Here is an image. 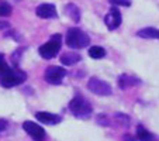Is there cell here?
I'll return each instance as SVG.
<instances>
[{
    "label": "cell",
    "mask_w": 159,
    "mask_h": 141,
    "mask_svg": "<svg viewBox=\"0 0 159 141\" xmlns=\"http://www.w3.org/2000/svg\"><path fill=\"white\" fill-rule=\"evenodd\" d=\"M13 13V7L7 2L0 0V17H9Z\"/></svg>",
    "instance_id": "e0dca14e"
},
{
    "label": "cell",
    "mask_w": 159,
    "mask_h": 141,
    "mask_svg": "<svg viewBox=\"0 0 159 141\" xmlns=\"http://www.w3.org/2000/svg\"><path fill=\"white\" fill-rule=\"evenodd\" d=\"M137 138H138L139 141H158V138H156L152 133L148 131V130L144 129L142 126H139L138 130H137Z\"/></svg>",
    "instance_id": "9a60e30c"
},
{
    "label": "cell",
    "mask_w": 159,
    "mask_h": 141,
    "mask_svg": "<svg viewBox=\"0 0 159 141\" xmlns=\"http://www.w3.org/2000/svg\"><path fill=\"white\" fill-rule=\"evenodd\" d=\"M35 14L39 18H57V7L51 3H42L35 9Z\"/></svg>",
    "instance_id": "30bf717a"
},
{
    "label": "cell",
    "mask_w": 159,
    "mask_h": 141,
    "mask_svg": "<svg viewBox=\"0 0 159 141\" xmlns=\"http://www.w3.org/2000/svg\"><path fill=\"white\" fill-rule=\"evenodd\" d=\"M80 59H82V57L79 54H76V52H66V54H63L62 57H61L62 65H66V66L75 65V63H78Z\"/></svg>",
    "instance_id": "7c38bea8"
},
{
    "label": "cell",
    "mask_w": 159,
    "mask_h": 141,
    "mask_svg": "<svg viewBox=\"0 0 159 141\" xmlns=\"http://www.w3.org/2000/svg\"><path fill=\"white\" fill-rule=\"evenodd\" d=\"M66 76V69L61 68V66H49L47 71H45V81L51 85H61L62 83V79Z\"/></svg>",
    "instance_id": "52a82bcc"
},
{
    "label": "cell",
    "mask_w": 159,
    "mask_h": 141,
    "mask_svg": "<svg viewBox=\"0 0 159 141\" xmlns=\"http://www.w3.org/2000/svg\"><path fill=\"white\" fill-rule=\"evenodd\" d=\"M27 79V73L20 68H9L3 75L0 76V85L3 87H14L24 83Z\"/></svg>",
    "instance_id": "3957f363"
},
{
    "label": "cell",
    "mask_w": 159,
    "mask_h": 141,
    "mask_svg": "<svg viewBox=\"0 0 159 141\" xmlns=\"http://www.w3.org/2000/svg\"><path fill=\"white\" fill-rule=\"evenodd\" d=\"M35 119L42 124H49V126H55L62 121V117L59 114H54L49 111H37Z\"/></svg>",
    "instance_id": "9c48e42d"
},
{
    "label": "cell",
    "mask_w": 159,
    "mask_h": 141,
    "mask_svg": "<svg viewBox=\"0 0 159 141\" xmlns=\"http://www.w3.org/2000/svg\"><path fill=\"white\" fill-rule=\"evenodd\" d=\"M9 68H10V66H9V63L6 62V59H4V55L0 54V76L3 75V73L6 72Z\"/></svg>",
    "instance_id": "d6986e66"
},
{
    "label": "cell",
    "mask_w": 159,
    "mask_h": 141,
    "mask_svg": "<svg viewBox=\"0 0 159 141\" xmlns=\"http://www.w3.org/2000/svg\"><path fill=\"white\" fill-rule=\"evenodd\" d=\"M137 37L139 38H153V40H159V30L153 27H147V28H141L139 31H137Z\"/></svg>",
    "instance_id": "4fadbf2b"
},
{
    "label": "cell",
    "mask_w": 159,
    "mask_h": 141,
    "mask_svg": "<svg viewBox=\"0 0 159 141\" xmlns=\"http://www.w3.org/2000/svg\"><path fill=\"white\" fill-rule=\"evenodd\" d=\"M9 23H6V21H0V30H4V28H9Z\"/></svg>",
    "instance_id": "603a6c76"
},
{
    "label": "cell",
    "mask_w": 159,
    "mask_h": 141,
    "mask_svg": "<svg viewBox=\"0 0 159 141\" xmlns=\"http://www.w3.org/2000/svg\"><path fill=\"white\" fill-rule=\"evenodd\" d=\"M65 41H66V45L70 47V48L82 49L90 44V37L87 35L83 30H80V28L72 27L68 30V33H66Z\"/></svg>",
    "instance_id": "7a4b0ae2"
},
{
    "label": "cell",
    "mask_w": 159,
    "mask_h": 141,
    "mask_svg": "<svg viewBox=\"0 0 159 141\" xmlns=\"http://www.w3.org/2000/svg\"><path fill=\"white\" fill-rule=\"evenodd\" d=\"M23 52V48H17L11 55L13 63H14V68H18V62H20V54Z\"/></svg>",
    "instance_id": "ac0fdd59"
},
{
    "label": "cell",
    "mask_w": 159,
    "mask_h": 141,
    "mask_svg": "<svg viewBox=\"0 0 159 141\" xmlns=\"http://www.w3.org/2000/svg\"><path fill=\"white\" fill-rule=\"evenodd\" d=\"M111 4L114 6H124V7H128L131 6V0H108Z\"/></svg>",
    "instance_id": "ffe728a7"
},
{
    "label": "cell",
    "mask_w": 159,
    "mask_h": 141,
    "mask_svg": "<svg viewBox=\"0 0 159 141\" xmlns=\"http://www.w3.org/2000/svg\"><path fill=\"white\" fill-rule=\"evenodd\" d=\"M23 129L34 141H45V138H47L45 130L39 124H35L34 121H28V120L24 121L23 123Z\"/></svg>",
    "instance_id": "8992f818"
},
{
    "label": "cell",
    "mask_w": 159,
    "mask_h": 141,
    "mask_svg": "<svg viewBox=\"0 0 159 141\" xmlns=\"http://www.w3.org/2000/svg\"><path fill=\"white\" fill-rule=\"evenodd\" d=\"M87 89L97 96H110L113 92L110 85L99 78H90L87 82Z\"/></svg>",
    "instance_id": "5b68a950"
},
{
    "label": "cell",
    "mask_w": 159,
    "mask_h": 141,
    "mask_svg": "<svg viewBox=\"0 0 159 141\" xmlns=\"http://www.w3.org/2000/svg\"><path fill=\"white\" fill-rule=\"evenodd\" d=\"M89 55L93 58V59H102V58L106 57V49L102 48V47L94 45V47H90L89 48Z\"/></svg>",
    "instance_id": "2e32d148"
},
{
    "label": "cell",
    "mask_w": 159,
    "mask_h": 141,
    "mask_svg": "<svg viewBox=\"0 0 159 141\" xmlns=\"http://www.w3.org/2000/svg\"><path fill=\"white\" fill-rule=\"evenodd\" d=\"M65 13H66V16L72 18L75 23H79V21H80V10H79V7L76 6V4H73V3L66 4Z\"/></svg>",
    "instance_id": "5bb4252c"
},
{
    "label": "cell",
    "mask_w": 159,
    "mask_h": 141,
    "mask_svg": "<svg viewBox=\"0 0 159 141\" xmlns=\"http://www.w3.org/2000/svg\"><path fill=\"white\" fill-rule=\"evenodd\" d=\"M61 47H62V35L61 34H54L48 42H45L39 47L38 52L44 59H51V58L57 57V54L61 51Z\"/></svg>",
    "instance_id": "277c9868"
},
{
    "label": "cell",
    "mask_w": 159,
    "mask_h": 141,
    "mask_svg": "<svg viewBox=\"0 0 159 141\" xmlns=\"http://www.w3.org/2000/svg\"><path fill=\"white\" fill-rule=\"evenodd\" d=\"M121 20H123V18H121V13L117 7H111L107 14L104 16V23L110 31L117 30L121 26Z\"/></svg>",
    "instance_id": "ba28073f"
},
{
    "label": "cell",
    "mask_w": 159,
    "mask_h": 141,
    "mask_svg": "<svg viewBox=\"0 0 159 141\" xmlns=\"http://www.w3.org/2000/svg\"><path fill=\"white\" fill-rule=\"evenodd\" d=\"M69 110L72 111V114L78 119L82 120H87L92 113H93V107L90 105V102L83 97L82 95H76L72 100L69 102Z\"/></svg>",
    "instance_id": "6da1fadb"
},
{
    "label": "cell",
    "mask_w": 159,
    "mask_h": 141,
    "mask_svg": "<svg viewBox=\"0 0 159 141\" xmlns=\"http://www.w3.org/2000/svg\"><path fill=\"white\" fill-rule=\"evenodd\" d=\"M123 140H124V141H137L134 135H131V134H125V135L123 137Z\"/></svg>",
    "instance_id": "7402d4cb"
},
{
    "label": "cell",
    "mask_w": 159,
    "mask_h": 141,
    "mask_svg": "<svg viewBox=\"0 0 159 141\" xmlns=\"http://www.w3.org/2000/svg\"><path fill=\"white\" fill-rule=\"evenodd\" d=\"M7 126H9L7 121L4 120V119H0V131H4V130L7 129Z\"/></svg>",
    "instance_id": "44dd1931"
},
{
    "label": "cell",
    "mask_w": 159,
    "mask_h": 141,
    "mask_svg": "<svg viewBox=\"0 0 159 141\" xmlns=\"http://www.w3.org/2000/svg\"><path fill=\"white\" fill-rule=\"evenodd\" d=\"M139 83H141V81L131 75H120V78H118V87L120 89H128V87H132Z\"/></svg>",
    "instance_id": "8fae6325"
}]
</instances>
